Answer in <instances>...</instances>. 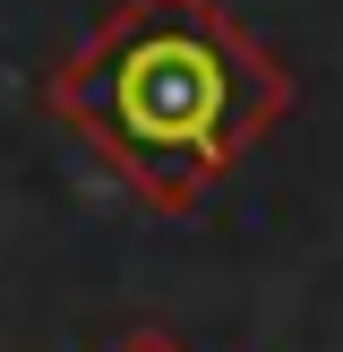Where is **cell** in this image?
Here are the masks:
<instances>
[{
	"mask_svg": "<svg viewBox=\"0 0 343 352\" xmlns=\"http://www.w3.org/2000/svg\"><path fill=\"white\" fill-rule=\"evenodd\" d=\"M43 112L146 215H198L292 112V69L223 0H120L43 78Z\"/></svg>",
	"mask_w": 343,
	"mask_h": 352,
	"instance_id": "6da1fadb",
	"label": "cell"
},
{
	"mask_svg": "<svg viewBox=\"0 0 343 352\" xmlns=\"http://www.w3.org/2000/svg\"><path fill=\"white\" fill-rule=\"evenodd\" d=\"M112 352H189V344H180V336H120Z\"/></svg>",
	"mask_w": 343,
	"mask_h": 352,
	"instance_id": "7a4b0ae2",
	"label": "cell"
}]
</instances>
